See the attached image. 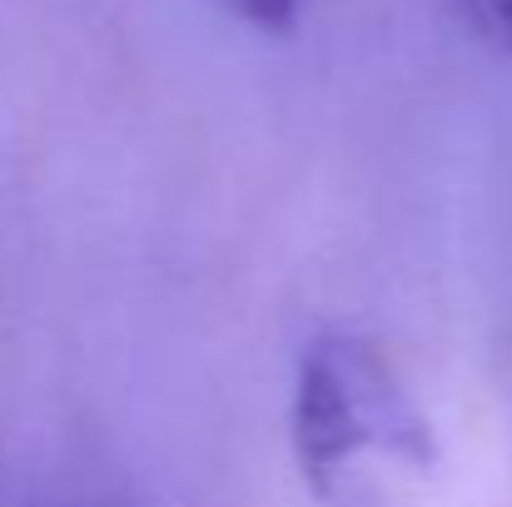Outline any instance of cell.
I'll list each match as a JSON object with an SVG mask.
<instances>
[{"label":"cell","mask_w":512,"mask_h":507,"mask_svg":"<svg viewBox=\"0 0 512 507\" xmlns=\"http://www.w3.org/2000/svg\"><path fill=\"white\" fill-rule=\"evenodd\" d=\"M289 443L319 507H428L443 478V443L398 363L343 329L294 363Z\"/></svg>","instance_id":"6da1fadb"},{"label":"cell","mask_w":512,"mask_h":507,"mask_svg":"<svg viewBox=\"0 0 512 507\" xmlns=\"http://www.w3.org/2000/svg\"><path fill=\"white\" fill-rule=\"evenodd\" d=\"M473 35L498 50V55H512V0H458Z\"/></svg>","instance_id":"7a4b0ae2"},{"label":"cell","mask_w":512,"mask_h":507,"mask_svg":"<svg viewBox=\"0 0 512 507\" xmlns=\"http://www.w3.org/2000/svg\"><path fill=\"white\" fill-rule=\"evenodd\" d=\"M219 5L234 10L244 25H254V30H264V35H289L304 0H219Z\"/></svg>","instance_id":"3957f363"}]
</instances>
